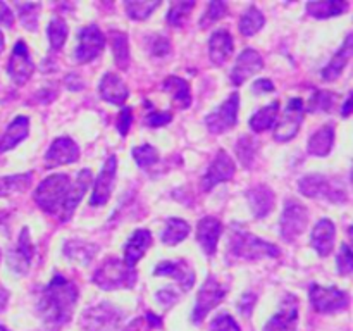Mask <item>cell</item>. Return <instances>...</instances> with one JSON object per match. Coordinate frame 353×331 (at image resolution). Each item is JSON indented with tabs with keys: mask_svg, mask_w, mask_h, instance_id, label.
<instances>
[{
	"mask_svg": "<svg viewBox=\"0 0 353 331\" xmlns=\"http://www.w3.org/2000/svg\"><path fill=\"white\" fill-rule=\"evenodd\" d=\"M76 300H78V288L74 283L65 279L64 276L55 274L41 293L38 310L48 326L57 328L71 321Z\"/></svg>",
	"mask_w": 353,
	"mask_h": 331,
	"instance_id": "cell-1",
	"label": "cell"
},
{
	"mask_svg": "<svg viewBox=\"0 0 353 331\" xmlns=\"http://www.w3.org/2000/svg\"><path fill=\"white\" fill-rule=\"evenodd\" d=\"M228 250L236 257L248 259V261H257L262 257H279L281 254V250L274 243L261 240L238 224H234L231 234L228 237Z\"/></svg>",
	"mask_w": 353,
	"mask_h": 331,
	"instance_id": "cell-2",
	"label": "cell"
},
{
	"mask_svg": "<svg viewBox=\"0 0 353 331\" xmlns=\"http://www.w3.org/2000/svg\"><path fill=\"white\" fill-rule=\"evenodd\" d=\"M93 283L102 290L133 288L137 283V271L128 268L123 261L110 257L100 264L93 274Z\"/></svg>",
	"mask_w": 353,
	"mask_h": 331,
	"instance_id": "cell-3",
	"label": "cell"
},
{
	"mask_svg": "<svg viewBox=\"0 0 353 331\" xmlns=\"http://www.w3.org/2000/svg\"><path fill=\"white\" fill-rule=\"evenodd\" d=\"M69 186H71V179L68 174H52L45 178L43 181L38 185L37 192H34V202L41 210L48 214H54L61 209L62 202L65 199Z\"/></svg>",
	"mask_w": 353,
	"mask_h": 331,
	"instance_id": "cell-4",
	"label": "cell"
},
{
	"mask_svg": "<svg viewBox=\"0 0 353 331\" xmlns=\"http://www.w3.org/2000/svg\"><path fill=\"white\" fill-rule=\"evenodd\" d=\"M300 192L310 199H324L331 202H347V190L341 183H333L323 174L303 176L299 183Z\"/></svg>",
	"mask_w": 353,
	"mask_h": 331,
	"instance_id": "cell-5",
	"label": "cell"
},
{
	"mask_svg": "<svg viewBox=\"0 0 353 331\" xmlns=\"http://www.w3.org/2000/svg\"><path fill=\"white\" fill-rule=\"evenodd\" d=\"M228 288L223 285V283L217 281L216 278L209 276L207 281L203 283V286L200 288L199 295H196V303L195 309H193L192 319L195 324H200L203 319H205L207 314L214 309V307L219 305L223 302V299L226 297Z\"/></svg>",
	"mask_w": 353,
	"mask_h": 331,
	"instance_id": "cell-6",
	"label": "cell"
},
{
	"mask_svg": "<svg viewBox=\"0 0 353 331\" xmlns=\"http://www.w3.org/2000/svg\"><path fill=\"white\" fill-rule=\"evenodd\" d=\"M309 223V210L299 200H286L281 214V237L285 241H293L303 233Z\"/></svg>",
	"mask_w": 353,
	"mask_h": 331,
	"instance_id": "cell-7",
	"label": "cell"
},
{
	"mask_svg": "<svg viewBox=\"0 0 353 331\" xmlns=\"http://www.w3.org/2000/svg\"><path fill=\"white\" fill-rule=\"evenodd\" d=\"M121 323V312L109 302L90 307L83 314V330L85 331H117Z\"/></svg>",
	"mask_w": 353,
	"mask_h": 331,
	"instance_id": "cell-8",
	"label": "cell"
},
{
	"mask_svg": "<svg viewBox=\"0 0 353 331\" xmlns=\"http://www.w3.org/2000/svg\"><path fill=\"white\" fill-rule=\"evenodd\" d=\"M238 106H240V95L234 92L214 112H210L205 117L207 130L214 134H221L228 130H233L236 126Z\"/></svg>",
	"mask_w": 353,
	"mask_h": 331,
	"instance_id": "cell-9",
	"label": "cell"
},
{
	"mask_svg": "<svg viewBox=\"0 0 353 331\" xmlns=\"http://www.w3.org/2000/svg\"><path fill=\"white\" fill-rule=\"evenodd\" d=\"M309 299L314 309L323 314L338 312L348 305V295L336 286L324 288V286L312 285L309 290Z\"/></svg>",
	"mask_w": 353,
	"mask_h": 331,
	"instance_id": "cell-10",
	"label": "cell"
},
{
	"mask_svg": "<svg viewBox=\"0 0 353 331\" xmlns=\"http://www.w3.org/2000/svg\"><path fill=\"white\" fill-rule=\"evenodd\" d=\"M105 48V37L99 26L90 24V26L81 28L78 33V47H76V61L79 64H86V62L93 61L102 54Z\"/></svg>",
	"mask_w": 353,
	"mask_h": 331,
	"instance_id": "cell-11",
	"label": "cell"
},
{
	"mask_svg": "<svg viewBox=\"0 0 353 331\" xmlns=\"http://www.w3.org/2000/svg\"><path fill=\"white\" fill-rule=\"evenodd\" d=\"M303 102L302 99H292L286 106L285 114H283L281 121L274 130V140L276 141H290L295 138L299 133L300 124L303 121Z\"/></svg>",
	"mask_w": 353,
	"mask_h": 331,
	"instance_id": "cell-12",
	"label": "cell"
},
{
	"mask_svg": "<svg viewBox=\"0 0 353 331\" xmlns=\"http://www.w3.org/2000/svg\"><path fill=\"white\" fill-rule=\"evenodd\" d=\"M234 172H236V166H234L233 159H231L224 150H219L217 152L216 159L212 161V164L209 166L207 172L203 174L200 186H202L203 192H209V190H212L214 186L219 185V183L228 181V179L233 178Z\"/></svg>",
	"mask_w": 353,
	"mask_h": 331,
	"instance_id": "cell-13",
	"label": "cell"
},
{
	"mask_svg": "<svg viewBox=\"0 0 353 331\" xmlns=\"http://www.w3.org/2000/svg\"><path fill=\"white\" fill-rule=\"evenodd\" d=\"M116 171H117V159L114 157V155H110V157L107 159L105 164H103L99 178L95 179L92 197H90V205L99 207L109 202L110 193H112V188H114V179H116Z\"/></svg>",
	"mask_w": 353,
	"mask_h": 331,
	"instance_id": "cell-14",
	"label": "cell"
},
{
	"mask_svg": "<svg viewBox=\"0 0 353 331\" xmlns=\"http://www.w3.org/2000/svg\"><path fill=\"white\" fill-rule=\"evenodd\" d=\"M34 71V66L31 62L30 52H28L26 43L23 40H19L14 47L12 55L9 59V64H7V72L12 78V81L16 85H24L28 79L31 78Z\"/></svg>",
	"mask_w": 353,
	"mask_h": 331,
	"instance_id": "cell-15",
	"label": "cell"
},
{
	"mask_svg": "<svg viewBox=\"0 0 353 331\" xmlns=\"http://www.w3.org/2000/svg\"><path fill=\"white\" fill-rule=\"evenodd\" d=\"M79 159V147L69 137L55 138L45 154L47 168H59L62 164H72Z\"/></svg>",
	"mask_w": 353,
	"mask_h": 331,
	"instance_id": "cell-16",
	"label": "cell"
},
{
	"mask_svg": "<svg viewBox=\"0 0 353 331\" xmlns=\"http://www.w3.org/2000/svg\"><path fill=\"white\" fill-rule=\"evenodd\" d=\"M262 68H264V61H262L261 54L254 50V48H247V50H243L238 55L236 64H234L233 71H231V81L236 86L241 85L248 78L262 71Z\"/></svg>",
	"mask_w": 353,
	"mask_h": 331,
	"instance_id": "cell-17",
	"label": "cell"
},
{
	"mask_svg": "<svg viewBox=\"0 0 353 331\" xmlns=\"http://www.w3.org/2000/svg\"><path fill=\"white\" fill-rule=\"evenodd\" d=\"M296 324H299V300L293 295H288L279 312L268 321L264 331H296Z\"/></svg>",
	"mask_w": 353,
	"mask_h": 331,
	"instance_id": "cell-18",
	"label": "cell"
},
{
	"mask_svg": "<svg viewBox=\"0 0 353 331\" xmlns=\"http://www.w3.org/2000/svg\"><path fill=\"white\" fill-rule=\"evenodd\" d=\"M33 254L34 250H33V243H31L30 231H28V228H24V230L21 231L17 247L7 254V264L10 265L12 271L19 272V274H26L28 269H30Z\"/></svg>",
	"mask_w": 353,
	"mask_h": 331,
	"instance_id": "cell-19",
	"label": "cell"
},
{
	"mask_svg": "<svg viewBox=\"0 0 353 331\" xmlns=\"http://www.w3.org/2000/svg\"><path fill=\"white\" fill-rule=\"evenodd\" d=\"M90 185H92V171L90 169H83V171H79L76 181L69 186L68 193H65V199L61 205L62 221H68L72 216V212L78 207V203L81 202L83 195H85Z\"/></svg>",
	"mask_w": 353,
	"mask_h": 331,
	"instance_id": "cell-20",
	"label": "cell"
},
{
	"mask_svg": "<svg viewBox=\"0 0 353 331\" xmlns=\"http://www.w3.org/2000/svg\"><path fill=\"white\" fill-rule=\"evenodd\" d=\"M155 276H169V278L176 279L181 286L183 292H188L195 283V272L192 271L188 264L181 261H162L161 264L155 265L154 269Z\"/></svg>",
	"mask_w": 353,
	"mask_h": 331,
	"instance_id": "cell-21",
	"label": "cell"
},
{
	"mask_svg": "<svg viewBox=\"0 0 353 331\" xmlns=\"http://www.w3.org/2000/svg\"><path fill=\"white\" fill-rule=\"evenodd\" d=\"M221 233H223V224L217 217L207 216L199 221L196 226V240H199L200 247L203 248L207 255H212L217 248V241H219Z\"/></svg>",
	"mask_w": 353,
	"mask_h": 331,
	"instance_id": "cell-22",
	"label": "cell"
},
{
	"mask_svg": "<svg viewBox=\"0 0 353 331\" xmlns=\"http://www.w3.org/2000/svg\"><path fill=\"white\" fill-rule=\"evenodd\" d=\"M334 234H336V228L331 219H321L314 226L312 234H310V245L321 257H326L333 252Z\"/></svg>",
	"mask_w": 353,
	"mask_h": 331,
	"instance_id": "cell-23",
	"label": "cell"
},
{
	"mask_svg": "<svg viewBox=\"0 0 353 331\" xmlns=\"http://www.w3.org/2000/svg\"><path fill=\"white\" fill-rule=\"evenodd\" d=\"M152 245V234L148 230H137L124 245V264L133 269L137 262L147 254Z\"/></svg>",
	"mask_w": 353,
	"mask_h": 331,
	"instance_id": "cell-24",
	"label": "cell"
},
{
	"mask_svg": "<svg viewBox=\"0 0 353 331\" xmlns=\"http://www.w3.org/2000/svg\"><path fill=\"white\" fill-rule=\"evenodd\" d=\"M99 92L100 97H102L105 102L114 103V106H123V103L126 102L128 95H130L126 83H124L119 76L114 74V72L103 74L99 86Z\"/></svg>",
	"mask_w": 353,
	"mask_h": 331,
	"instance_id": "cell-25",
	"label": "cell"
},
{
	"mask_svg": "<svg viewBox=\"0 0 353 331\" xmlns=\"http://www.w3.org/2000/svg\"><path fill=\"white\" fill-rule=\"evenodd\" d=\"M248 205H250L252 214H254L257 219H262V217L268 216L272 209H274V193L269 186L259 185L254 186L252 190H248L247 193Z\"/></svg>",
	"mask_w": 353,
	"mask_h": 331,
	"instance_id": "cell-26",
	"label": "cell"
},
{
	"mask_svg": "<svg viewBox=\"0 0 353 331\" xmlns=\"http://www.w3.org/2000/svg\"><path fill=\"white\" fill-rule=\"evenodd\" d=\"M233 37H231L230 31L226 30H217L216 33H212L209 40V55L210 61L216 66H223L224 62L230 59V55L233 54Z\"/></svg>",
	"mask_w": 353,
	"mask_h": 331,
	"instance_id": "cell-27",
	"label": "cell"
},
{
	"mask_svg": "<svg viewBox=\"0 0 353 331\" xmlns=\"http://www.w3.org/2000/svg\"><path fill=\"white\" fill-rule=\"evenodd\" d=\"M28 131H30V119H28L26 116H17L16 119L7 126L6 133L0 138V154L10 150V148L16 147L17 143H21V141L28 137Z\"/></svg>",
	"mask_w": 353,
	"mask_h": 331,
	"instance_id": "cell-28",
	"label": "cell"
},
{
	"mask_svg": "<svg viewBox=\"0 0 353 331\" xmlns=\"http://www.w3.org/2000/svg\"><path fill=\"white\" fill-rule=\"evenodd\" d=\"M334 143V126L333 123L324 124L323 128L316 131L312 137L309 138V154L316 155V157H326L327 154L331 152Z\"/></svg>",
	"mask_w": 353,
	"mask_h": 331,
	"instance_id": "cell-29",
	"label": "cell"
},
{
	"mask_svg": "<svg viewBox=\"0 0 353 331\" xmlns=\"http://www.w3.org/2000/svg\"><path fill=\"white\" fill-rule=\"evenodd\" d=\"M353 37L352 34H348L347 40L343 41V45H341L340 50L336 52V55L333 57V61L330 62V64L324 68L323 71V78L327 79V81H333V79H336L338 76L343 72V69L347 68V64L350 62V57H352V45H353Z\"/></svg>",
	"mask_w": 353,
	"mask_h": 331,
	"instance_id": "cell-30",
	"label": "cell"
},
{
	"mask_svg": "<svg viewBox=\"0 0 353 331\" xmlns=\"http://www.w3.org/2000/svg\"><path fill=\"white\" fill-rule=\"evenodd\" d=\"M162 90L168 92L172 97L174 103L181 109H188L192 103V92H190V85L185 79L178 78V76H169L162 83Z\"/></svg>",
	"mask_w": 353,
	"mask_h": 331,
	"instance_id": "cell-31",
	"label": "cell"
},
{
	"mask_svg": "<svg viewBox=\"0 0 353 331\" xmlns=\"http://www.w3.org/2000/svg\"><path fill=\"white\" fill-rule=\"evenodd\" d=\"M278 112H279L278 100H274V102L269 103V106L259 109L257 112L250 117L252 131H255V133H264V131H268L269 128L274 124L276 117H278Z\"/></svg>",
	"mask_w": 353,
	"mask_h": 331,
	"instance_id": "cell-32",
	"label": "cell"
},
{
	"mask_svg": "<svg viewBox=\"0 0 353 331\" xmlns=\"http://www.w3.org/2000/svg\"><path fill=\"white\" fill-rule=\"evenodd\" d=\"M348 2H309L307 12L317 19H327V17L341 16L348 10Z\"/></svg>",
	"mask_w": 353,
	"mask_h": 331,
	"instance_id": "cell-33",
	"label": "cell"
},
{
	"mask_svg": "<svg viewBox=\"0 0 353 331\" xmlns=\"http://www.w3.org/2000/svg\"><path fill=\"white\" fill-rule=\"evenodd\" d=\"M190 233V224L179 217H171L165 224V230L162 231V243L176 245L185 240Z\"/></svg>",
	"mask_w": 353,
	"mask_h": 331,
	"instance_id": "cell-34",
	"label": "cell"
},
{
	"mask_svg": "<svg viewBox=\"0 0 353 331\" xmlns=\"http://www.w3.org/2000/svg\"><path fill=\"white\" fill-rule=\"evenodd\" d=\"M264 23V14H262L255 6H250L247 12H245L240 19L241 34H243V37H254L255 33H259V31L262 30Z\"/></svg>",
	"mask_w": 353,
	"mask_h": 331,
	"instance_id": "cell-35",
	"label": "cell"
},
{
	"mask_svg": "<svg viewBox=\"0 0 353 331\" xmlns=\"http://www.w3.org/2000/svg\"><path fill=\"white\" fill-rule=\"evenodd\" d=\"M110 41H112L116 64L123 71H128V68H130V43H128V37L124 33H119V31H114L110 34Z\"/></svg>",
	"mask_w": 353,
	"mask_h": 331,
	"instance_id": "cell-36",
	"label": "cell"
},
{
	"mask_svg": "<svg viewBox=\"0 0 353 331\" xmlns=\"http://www.w3.org/2000/svg\"><path fill=\"white\" fill-rule=\"evenodd\" d=\"M31 178L33 174L26 172V174L17 176H7V178L0 179V197L12 195V193H21L31 185Z\"/></svg>",
	"mask_w": 353,
	"mask_h": 331,
	"instance_id": "cell-37",
	"label": "cell"
},
{
	"mask_svg": "<svg viewBox=\"0 0 353 331\" xmlns=\"http://www.w3.org/2000/svg\"><path fill=\"white\" fill-rule=\"evenodd\" d=\"M65 255L72 261H78L81 264H88L93 259V255L97 254V248L93 245L85 243V241H69L64 248Z\"/></svg>",
	"mask_w": 353,
	"mask_h": 331,
	"instance_id": "cell-38",
	"label": "cell"
},
{
	"mask_svg": "<svg viewBox=\"0 0 353 331\" xmlns=\"http://www.w3.org/2000/svg\"><path fill=\"white\" fill-rule=\"evenodd\" d=\"M48 41H50V47L54 50H61L62 45H64L65 38H68V24L62 17H54V19L48 23L47 28Z\"/></svg>",
	"mask_w": 353,
	"mask_h": 331,
	"instance_id": "cell-39",
	"label": "cell"
},
{
	"mask_svg": "<svg viewBox=\"0 0 353 331\" xmlns=\"http://www.w3.org/2000/svg\"><path fill=\"white\" fill-rule=\"evenodd\" d=\"M131 154H133V159L137 161V164L140 166L141 169L152 168V166L159 161L157 150H155L152 145H147V143L140 145V147H134Z\"/></svg>",
	"mask_w": 353,
	"mask_h": 331,
	"instance_id": "cell-40",
	"label": "cell"
},
{
	"mask_svg": "<svg viewBox=\"0 0 353 331\" xmlns=\"http://www.w3.org/2000/svg\"><path fill=\"white\" fill-rule=\"evenodd\" d=\"M161 6V2H126V12L131 19H147L152 12H154L157 7Z\"/></svg>",
	"mask_w": 353,
	"mask_h": 331,
	"instance_id": "cell-41",
	"label": "cell"
},
{
	"mask_svg": "<svg viewBox=\"0 0 353 331\" xmlns=\"http://www.w3.org/2000/svg\"><path fill=\"white\" fill-rule=\"evenodd\" d=\"M16 9L19 10L21 23H23L30 31L37 30L40 3H16Z\"/></svg>",
	"mask_w": 353,
	"mask_h": 331,
	"instance_id": "cell-42",
	"label": "cell"
},
{
	"mask_svg": "<svg viewBox=\"0 0 353 331\" xmlns=\"http://www.w3.org/2000/svg\"><path fill=\"white\" fill-rule=\"evenodd\" d=\"M195 7V2H174L171 3V9L168 12V23L171 26H181L188 17L190 10Z\"/></svg>",
	"mask_w": 353,
	"mask_h": 331,
	"instance_id": "cell-43",
	"label": "cell"
},
{
	"mask_svg": "<svg viewBox=\"0 0 353 331\" xmlns=\"http://www.w3.org/2000/svg\"><path fill=\"white\" fill-rule=\"evenodd\" d=\"M236 152H238V157H240V161L243 162L247 168H250L252 162H254V159H255V152H257V143H255L250 137L243 134V137H240V140H238Z\"/></svg>",
	"mask_w": 353,
	"mask_h": 331,
	"instance_id": "cell-44",
	"label": "cell"
},
{
	"mask_svg": "<svg viewBox=\"0 0 353 331\" xmlns=\"http://www.w3.org/2000/svg\"><path fill=\"white\" fill-rule=\"evenodd\" d=\"M336 95L331 92H317L316 95L310 99V110L314 112H330L331 107H333Z\"/></svg>",
	"mask_w": 353,
	"mask_h": 331,
	"instance_id": "cell-45",
	"label": "cell"
},
{
	"mask_svg": "<svg viewBox=\"0 0 353 331\" xmlns=\"http://www.w3.org/2000/svg\"><path fill=\"white\" fill-rule=\"evenodd\" d=\"M210 331H241L240 326H238L236 321L233 319V316L223 312L217 314L212 321H210Z\"/></svg>",
	"mask_w": 353,
	"mask_h": 331,
	"instance_id": "cell-46",
	"label": "cell"
},
{
	"mask_svg": "<svg viewBox=\"0 0 353 331\" xmlns=\"http://www.w3.org/2000/svg\"><path fill=\"white\" fill-rule=\"evenodd\" d=\"M226 12L228 6L224 2H210L209 6H207L205 17H203V21H200V24H202V26H207V24L214 23V21H219L221 17L226 16Z\"/></svg>",
	"mask_w": 353,
	"mask_h": 331,
	"instance_id": "cell-47",
	"label": "cell"
},
{
	"mask_svg": "<svg viewBox=\"0 0 353 331\" xmlns=\"http://www.w3.org/2000/svg\"><path fill=\"white\" fill-rule=\"evenodd\" d=\"M353 269V259H352V250L348 247V243H343L340 248V254H338V271L343 276H350Z\"/></svg>",
	"mask_w": 353,
	"mask_h": 331,
	"instance_id": "cell-48",
	"label": "cell"
},
{
	"mask_svg": "<svg viewBox=\"0 0 353 331\" xmlns=\"http://www.w3.org/2000/svg\"><path fill=\"white\" fill-rule=\"evenodd\" d=\"M172 121V114L165 112V110H152V112L147 114L145 117V124L150 128H159V126H165Z\"/></svg>",
	"mask_w": 353,
	"mask_h": 331,
	"instance_id": "cell-49",
	"label": "cell"
},
{
	"mask_svg": "<svg viewBox=\"0 0 353 331\" xmlns=\"http://www.w3.org/2000/svg\"><path fill=\"white\" fill-rule=\"evenodd\" d=\"M131 123H133V109L131 107H124L119 110V116H117V130L123 137H126L128 131H130Z\"/></svg>",
	"mask_w": 353,
	"mask_h": 331,
	"instance_id": "cell-50",
	"label": "cell"
},
{
	"mask_svg": "<svg viewBox=\"0 0 353 331\" xmlns=\"http://www.w3.org/2000/svg\"><path fill=\"white\" fill-rule=\"evenodd\" d=\"M169 52H171V43H169L168 38H164V37L155 38L152 54H154L155 57H164V55H168Z\"/></svg>",
	"mask_w": 353,
	"mask_h": 331,
	"instance_id": "cell-51",
	"label": "cell"
},
{
	"mask_svg": "<svg viewBox=\"0 0 353 331\" xmlns=\"http://www.w3.org/2000/svg\"><path fill=\"white\" fill-rule=\"evenodd\" d=\"M255 295H252V293H247V295L241 297L240 303H238V309H240V312L243 314V316L250 317L252 310H254V305H255Z\"/></svg>",
	"mask_w": 353,
	"mask_h": 331,
	"instance_id": "cell-52",
	"label": "cell"
},
{
	"mask_svg": "<svg viewBox=\"0 0 353 331\" xmlns=\"http://www.w3.org/2000/svg\"><path fill=\"white\" fill-rule=\"evenodd\" d=\"M178 299H179V295L176 292H172L171 288H164L157 293V300L165 307L172 305V303H174Z\"/></svg>",
	"mask_w": 353,
	"mask_h": 331,
	"instance_id": "cell-53",
	"label": "cell"
},
{
	"mask_svg": "<svg viewBox=\"0 0 353 331\" xmlns=\"http://www.w3.org/2000/svg\"><path fill=\"white\" fill-rule=\"evenodd\" d=\"M0 23H3L6 26H12L14 24L12 10H10L9 6L3 2H0Z\"/></svg>",
	"mask_w": 353,
	"mask_h": 331,
	"instance_id": "cell-54",
	"label": "cell"
},
{
	"mask_svg": "<svg viewBox=\"0 0 353 331\" xmlns=\"http://www.w3.org/2000/svg\"><path fill=\"white\" fill-rule=\"evenodd\" d=\"M255 93H269V92H274V85H272L269 79H259V81L254 83L252 86Z\"/></svg>",
	"mask_w": 353,
	"mask_h": 331,
	"instance_id": "cell-55",
	"label": "cell"
},
{
	"mask_svg": "<svg viewBox=\"0 0 353 331\" xmlns=\"http://www.w3.org/2000/svg\"><path fill=\"white\" fill-rule=\"evenodd\" d=\"M350 110H352V97L348 95L347 100H345V103H343V109H341V116L348 117L350 116Z\"/></svg>",
	"mask_w": 353,
	"mask_h": 331,
	"instance_id": "cell-56",
	"label": "cell"
},
{
	"mask_svg": "<svg viewBox=\"0 0 353 331\" xmlns=\"http://www.w3.org/2000/svg\"><path fill=\"white\" fill-rule=\"evenodd\" d=\"M2 50H3V34L2 31H0V54H2Z\"/></svg>",
	"mask_w": 353,
	"mask_h": 331,
	"instance_id": "cell-57",
	"label": "cell"
}]
</instances>
